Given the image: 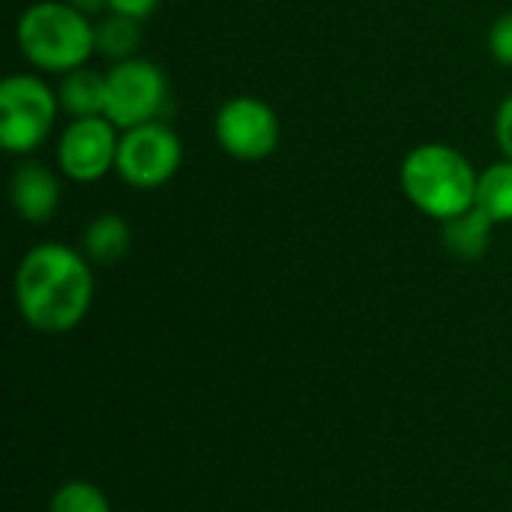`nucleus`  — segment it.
Instances as JSON below:
<instances>
[{
  "mask_svg": "<svg viewBox=\"0 0 512 512\" xmlns=\"http://www.w3.org/2000/svg\"><path fill=\"white\" fill-rule=\"evenodd\" d=\"M96 294L93 264L63 243H39L15 267L12 297L27 327L45 336L75 330Z\"/></svg>",
  "mask_w": 512,
  "mask_h": 512,
  "instance_id": "1",
  "label": "nucleus"
},
{
  "mask_svg": "<svg viewBox=\"0 0 512 512\" xmlns=\"http://www.w3.org/2000/svg\"><path fill=\"white\" fill-rule=\"evenodd\" d=\"M477 180L480 171L471 159L444 141L417 144L399 165L402 195L414 204V210L441 225L474 207Z\"/></svg>",
  "mask_w": 512,
  "mask_h": 512,
  "instance_id": "2",
  "label": "nucleus"
},
{
  "mask_svg": "<svg viewBox=\"0 0 512 512\" xmlns=\"http://www.w3.org/2000/svg\"><path fill=\"white\" fill-rule=\"evenodd\" d=\"M21 57L42 75H66L96 54V21L69 0H36L15 24Z\"/></svg>",
  "mask_w": 512,
  "mask_h": 512,
  "instance_id": "3",
  "label": "nucleus"
},
{
  "mask_svg": "<svg viewBox=\"0 0 512 512\" xmlns=\"http://www.w3.org/2000/svg\"><path fill=\"white\" fill-rule=\"evenodd\" d=\"M60 114L57 90L39 72H15L0 81V147L9 156L36 153Z\"/></svg>",
  "mask_w": 512,
  "mask_h": 512,
  "instance_id": "4",
  "label": "nucleus"
},
{
  "mask_svg": "<svg viewBox=\"0 0 512 512\" xmlns=\"http://www.w3.org/2000/svg\"><path fill=\"white\" fill-rule=\"evenodd\" d=\"M168 108L165 69L147 57H129L105 72V117L120 129L162 120Z\"/></svg>",
  "mask_w": 512,
  "mask_h": 512,
  "instance_id": "5",
  "label": "nucleus"
},
{
  "mask_svg": "<svg viewBox=\"0 0 512 512\" xmlns=\"http://www.w3.org/2000/svg\"><path fill=\"white\" fill-rule=\"evenodd\" d=\"M180 165H183V141L168 123L153 120V123L120 132L114 174L126 186L141 189V192L162 189L165 183L174 180Z\"/></svg>",
  "mask_w": 512,
  "mask_h": 512,
  "instance_id": "6",
  "label": "nucleus"
},
{
  "mask_svg": "<svg viewBox=\"0 0 512 512\" xmlns=\"http://www.w3.org/2000/svg\"><path fill=\"white\" fill-rule=\"evenodd\" d=\"M213 135L222 153L237 162H261L276 153L282 141L279 114L258 96H231L213 117Z\"/></svg>",
  "mask_w": 512,
  "mask_h": 512,
  "instance_id": "7",
  "label": "nucleus"
},
{
  "mask_svg": "<svg viewBox=\"0 0 512 512\" xmlns=\"http://www.w3.org/2000/svg\"><path fill=\"white\" fill-rule=\"evenodd\" d=\"M120 129L105 117H75L60 132L54 159L57 171L72 183H96L117 168Z\"/></svg>",
  "mask_w": 512,
  "mask_h": 512,
  "instance_id": "8",
  "label": "nucleus"
},
{
  "mask_svg": "<svg viewBox=\"0 0 512 512\" xmlns=\"http://www.w3.org/2000/svg\"><path fill=\"white\" fill-rule=\"evenodd\" d=\"M60 180L57 174L36 159H24L9 177V204L18 219L30 225H45L60 207Z\"/></svg>",
  "mask_w": 512,
  "mask_h": 512,
  "instance_id": "9",
  "label": "nucleus"
},
{
  "mask_svg": "<svg viewBox=\"0 0 512 512\" xmlns=\"http://www.w3.org/2000/svg\"><path fill=\"white\" fill-rule=\"evenodd\" d=\"M132 249V228L123 216L117 213H99L96 219L87 222L84 237H81V252L87 261L96 267H111L120 264Z\"/></svg>",
  "mask_w": 512,
  "mask_h": 512,
  "instance_id": "10",
  "label": "nucleus"
},
{
  "mask_svg": "<svg viewBox=\"0 0 512 512\" xmlns=\"http://www.w3.org/2000/svg\"><path fill=\"white\" fill-rule=\"evenodd\" d=\"M60 111L75 117H96L105 114V72L93 66H78L60 75Z\"/></svg>",
  "mask_w": 512,
  "mask_h": 512,
  "instance_id": "11",
  "label": "nucleus"
},
{
  "mask_svg": "<svg viewBox=\"0 0 512 512\" xmlns=\"http://www.w3.org/2000/svg\"><path fill=\"white\" fill-rule=\"evenodd\" d=\"M441 228H444V246H447V252H453L456 258H465V261H477V258H483L489 252L492 231L498 225L480 207H471L468 213L444 222Z\"/></svg>",
  "mask_w": 512,
  "mask_h": 512,
  "instance_id": "12",
  "label": "nucleus"
},
{
  "mask_svg": "<svg viewBox=\"0 0 512 512\" xmlns=\"http://www.w3.org/2000/svg\"><path fill=\"white\" fill-rule=\"evenodd\" d=\"M144 21L120 15V12H105L96 21V51L105 54L108 60L120 63L129 57H138V48L144 42Z\"/></svg>",
  "mask_w": 512,
  "mask_h": 512,
  "instance_id": "13",
  "label": "nucleus"
},
{
  "mask_svg": "<svg viewBox=\"0 0 512 512\" xmlns=\"http://www.w3.org/2000/svg\"><path fill=\"white\" fill-rule=\"evenodd\" d=\"M474 207H480L495 225L512 222V159H498L480 171Z\"/></svg>",
  "mask_w": 512,
  "mask_h": 512,
  "instance_id": "14",
  "label": "nucleus"
},
{
  "mask_svg": "<svg viewBox=\"0 0 512 512\" xmlns=\"http://www.w3.org/2000/svg\"><path fill=\"white\" fill-rule=\"evenodd\" d=\"M48 512H111V504L99 486L87 480H69L51 495Z\"/></svg>",
  "mask_w": 512,
  "mask_h": 512,
  "instance_id": "15",
  "label": "nucleus"
},
{
  "mask_svg": "<svg viewBox=\"0 0 512 512\" xmlns=\"http://www.w3.org/2000/svg\"><path fill=\"white\" fill-rule=\"evenodd\" d=\"M489 51H492L495 63L512 69V9L492 21V27H489Z\"/></svg>",
  "mask_w": 512,
  "mask_h": 512,
  "instance_id": "16",
  "label": "nucleus"
},
{
  "mask_svg": "<svg viewBox=\"0 0 512 512\" xmlns=\"http://www.w3.org/2000/svg\"><path fill=\"white\" fill-rule=\"evenodd\" d=\"M492 132H495V144H498L501 156H504V159H512V93L501 99V105H498V111H495Z\"/></svg>",
  "mask_w": 512,
  "mask_h": 512,
  "instance_id": "17",
  "label": "nucleus"
},
{
  "mask_svg": "<svg viewBox=\"0 0 512 512\" xmlns=\"http://www.w3.org/2000/svg\"><path fill=\"white\" fill-rule=\"evenodd\" d=\"M159 3L162 0H108V12H120V15L147 21L159 9Z\"/></svg>",
  "mask_w": 512,
  "mask_h": 512,
  "instance_id": "18",
  "label": "nucleus"
},
{
  "mask_svg": "<svg viewBox=\"0 0 512 512\" xmlns=\"http://www.w3.org/2000/svg\"><path fill=\"white\" fill-rule=\"evenodd\" d=\"M75 9H81L84 15H105L108 12V0H69Z\"/></svg>",
  "mask_w": 512,
  "mask_h": 512,
  "instance_id": "19",
  "label": "nucleus"
}]
</instances>
